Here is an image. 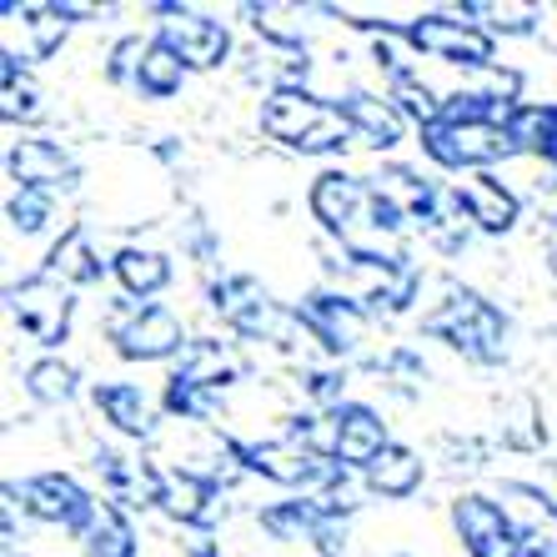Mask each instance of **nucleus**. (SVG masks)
Returning a JSON list of instances; mask_svg holds the SVG:
<instances>
[{"label": "nucleus", "mask_w": 557, "mask_h": 557, "mask_svg": "<svg viewBox=\"0 0 557 557\" xmlns=\"http://www.w3.org/2000/svg\"><path fill=\"white\" fill-rule=\"evenodd\" d=\"M507 131H512L518 146H543L547 151V141H553V131H557V111H518Z\"/></svg>", "instance_id": "24"}, {"label": "nucleus", "mask_w": 557, "mask_h": 557, "mask_svg": "<svg viewBox=\"0 0 557 557\" xmlns=\"http://www.w3.org/2000/svg\"><path fill=\"white\" fill-rule=\"evenodd\" d=\"M503 512H507V522H512V532H518V543L528 547L532 557H557V512L543 497L528 493V487H507Z\"/></svg>", "instance_id": "3"}, {"label": "nucleus", "mask_w": 557, "mask_h": 557, "mask_svg": "<svg viewBox=\"0 0 557 557\" xmlns=\"http://www.w3.org/2000/svg\"><path fill=\"white\" fill-rule=\"evenodd\" d=\"M512 131L503 121H432L428 126V151L447 166H462V161H497V156L512 151Z\"/></svg>", "instance_id": "2"}, {"label": "nucleus", "mask_w": 557, "mask_h": 557, "mask_svg": "<svg viewBox=\"0 0 557 557\" xmlns=\"http://www.w3.org/2000/svg\"><path fill=\"white\" fill-rule=\"evenodd\" d=\"M267 131H272L276 141H292V146H307V151H326V146H337L347 136V111H332V106L311 101V96H297V91H282L272 96L267 106Z\"/></svg>", "instance_id": "1"}, {"label": "nucleus", "mask_w": 557, "mask_h": 557, "mask_svg": "<svg viewBox=\"0 0 557 557\" xmlns=\"http://www.w3.org/2000/svg\"><path fill=\"white\" fill-rule=\"evenodd\" d=\"M30 392H36L40 403H61V397H71V372L55 362H40L30 372Z\"/></svg>", "instance_id": "25"}, {"label": "nucleus", "mask_w": 557, "mask_h": 557, "mask_svg": "<svg viewBox=\"0 0 557 557\" xmlns=\"http://www.w3.org/2000/svg\"><path fill=\"white\" fill-rule=\"evenodd\" d=\"M5 116H26V121H36V116H40L36 91H30L26 81L15 86V71H11V65H5Z\"/></svg>", "instance_id": "26"}, {"label": "nucleus", "mask_w": 557, "mask_h": 557, "mask_svg": "<svg viewBox=\"0 0 557 557\" xmlns=\"http://www.w3.org/2000/svg\"><path fill=\"white\" fill-rule=\"evenodd\" d=\"M457 201H462L467 216L478 221V226H487V232H507V226H512V216H518L512 196H507L497 182H487V176H472V182L457 191Z\"/></svg>", "instance_id": "9"}, {"label": "nucleus", "mask_w": 557, "mask_h": 557, "mask_svg": "<svg viewBox=\"0 0 557 557\" xmlns=\"http://www.w3.org/2000/svg\"><path fill=\"white\" fill-rule=\"evenodd\" d=\"M337 453L347 457V462H367V467H372L376 457L387 453V447H382V422H376L372 412H362V407L337 412Z\"/></svg>", "instance_id": "10"}, {"label": "nucleus", "mask_w": 557, "mask_h": 557, "mask_svg": "<svg viewBox=\"0 0 557 557\" xmlns=\"http://www.w3.org/2000/svg\"><path fill=\"white\" fill-rule=\"evenodd\" d=\"M347 121L351 126H362L372 141H397V111L392 106H376V101H367V96H351L347 101Z\"/></svg>", "instance_id": "21"}, {"label": "nucleus", "mask_w": 557, "mask_h": 557, "mask_svg": "<svg viewBox=\"0 0 557 557\" xmlns=\"http://www.w3.org/2000/svg\"><path fill=\"white\" fill-rule=\"evenodd\" d=\"M96 272H101V267L91 261V247H86V236L71 232L61 247H55V276H71V282H96Z\"/></svg>", "instance_id": "23"}, {"label": "nucleus", "mask_w": 557, "mask_h": 557, "mask_svg": "<svg viewBox=\"0 0 557 557\" xmlns=\"http://www.w3.org/2000/svg\"><path fill=\"white\" fill-rule=\"evenodd\" d=\"M91 553H101V557H126L131 553V532L111 507H96L91 512Z\"/></svg>", "instance_id": "22"}, {"label": "nucleus", "mask_w": 557, "mask_h": 557, "mask_svg": "<svg viewBox=\"0 0 557 557\" xmlns=\"http://www.w3.org/2000/svg\"><path fill=\"white\" fill-rule=\"evenodd\" d=\"M96 403L106 407V417L116 422V428L126 432H146L151 422H146V397L136 387H101L96 392Z\"/></svg>", "instance_id": "19"}, {"label": "nucleus", "mask_w": 557, "mask_h": 557, "mask_svg": "<svg viewBox=\"0 0 557 557\" xmlns=\"http://www.w3.org/2000/svg\"><path fill=\"white\" fill-rule=\"evenodd\" d=\"M412 40L422 51L432 55H447V61H467V65H482L493 55V40L472 30L467 21H447V15H428V21H417Z\"/></svg>", "instance_id": "5"}, {"label": "nucleus", "mask_w": 557, "mask_h": 557, "mask_svg": "<svg viewBox=\"0 0 557 557\" xmlns=\"http://www.w3.org/2000/svg\"><path fill=\"white\" fill-rule=\"evenodd\" d=\"M417 478H422V462H417L412 453H403V447H387V453L367 467V482H372L376 493H387V497L412 493Z\"/></svg>", "instance_id": "14"}, {"label": "nucleus", "mask_w": 557, "mask_h": 557, "mask_svg": "<svg viewBox=\"0 0 557 557\" xmlns=\"http://www.w3.org/2000/svg\"><path fill=\"white\" fill-rule=\"evenodd\" d=\"M11 171L21 176L26 186H55L71 176V166H65V156L55 151V146L46 141H21L11 151Z\"/></svg>", "instance_id": "11"}, {"label": "nucleus", "mask_w": 557, "mask_h": 557, "mask_svg": "<svg viewBox=\"0 0 557 557\" xmlns=\"http://www.w3.org/2000/svg\"><path fill=\"white\" fill-rule=\"evenodd\" d=\"M311 322L322 326V337L332 342V347H357V342H362V317H357L347 301L317 297L311 301Z\"/></svg>", "instance_id": "15"}, {"label": "nucleus", "mask_w": 557, "mask_h": 557, "mask_svg": "<svg viewBox=\"0 0 557 557\" xmlns=\"http://www.w3.org/2000/svg\"><path fill=\"white\" fill-rule=\"evenodd\" d=\"M141 86L151 96H171L176 86H182V55L171 51L166 40H156L151 51L141 55Z\"/></svg>", "instance_id": "18"}, {"label": "nucleus", "mask_w": 557, "mask_h": 557, "mask_svg": "<svg viewBox=\"0 0 557 557\" xmlns=\"http://www.w3.org/2000/svg\"><path fill=\"white\" fill-rule=\"evenodd\" d=\"M472 15H487V21L503 30H522L537 11H532V5H472Z\"/></svg>", "instance_id": "27"}, {"label": "nucleus", "mask_w": 557, "mask_h": 557, "mask_svg": "<svg viewBox=\"0 0 557 557\" xmlns=\"http://www.w3.org/2000/svg\"><path fill=\"white\" fill-rule=\"evenodd\" d=\"M166 46L191 65H216L221 55H226V30H221L216 21H201V15H176L171 11Z\"/></svg>", "instance_id": "7"}, {"label": "nucleus", "mask_w": 557, "mask_h": 557, "mask_svg": "<svg viewBox=\"0 0 557 557\" xmlns=\"http://www.w3.org/2000/svg\"><path fill=\"white\" fill-rule=\"evenodd\" d=\"M65 292L55 282H26L15 286V317L36 332L40 342H61L65 337Z\"/></svg>", "instance_id": "6"}, {"label": "nucleus", "mask_w": 557, "mask_h": 557, "mask_svg": "<svg viewBox=\"0 0 557 557\" xmlns=\"http://www.w3.org/2000/svg\"><path fill=\"white\" fill-rule=\"evenodd\" d=\"M437 332H453L457 347H478V342H497V317L487 307H478V297H453V307L432 317Z\"/></svg>", "instance_id": "8"}, {"label": "nucleus", "mask_w": 557, "mask_h": 557, "mask_svg": "<svg viewBox=\"0 0 557 557\" xmlns=\"http://www.w3.org/2000/svg\"><path fill=\"white\" fill-rule=\"evenodd\" d=\"M547 156H553V161H557V131H553V141H547Z\"/></svg>", "instance_id": "31"}, {"label": "nucleus", "mask_w": 557, "mask_h": 557, "mask_svg": "<svg viewBox=\"0 0 557 557\" xmlns=\"http://www.w3.org/2000/svg\"><path fill=\"white\" fill-rule=\"evenodd\" d=\"M30 507H36L40 518H65V522H81V518H91L96 507H86V497L71 487L65 478H40L26 487Z\"/></svg>", "instance_id": "12"}, {"label": "nucleus", "mask_w": 557, "mask_h": 557, "mask_svg": "<svg viewBox=\"0 0 557 557\" xmlns=\"http://www.w3.org/2000/svg\"><path fill=\"white\" fill-rule=\"evenodd\" d=\"M201 487H196V482H176V487H166V507L171 512H182V518H196V512H201Z\"/></svg>", "instance_id": "28"}, {"label": "nucleus", "mask_w": 557, "mask_h": 557, "mask_svg": "<svg viewBox=\"0 0 557 557\" xmlns=\"http://www.w3.org/2000/svg\"><path fill=\"white\" fill-rule=\"evenodd\" d=\"M121 282H126V292H156V286H166V261L156 257V251H121L116 261Z\"/></svg>", "instance_id": "20"}, {"label": "nucleus", "mask_w": 557, "mask_h": 557, "mask_svg": "<svg viewBox=\"0 0 557 557\" xmlns=\"http://www.w3.org/2000/svg\"><path fill=\"white\" fill-rule=\"evenodd\" d=\"M397 101L412 111V116H432V96H428V86H417V81H397Z\"/></svg>", "instance_id": "29"}, {"label": "nucleus", "mask_w": 557, "mask_h": 557, "mask_svg": "<svg viewBox=\"0 0 557 557\" xmlns=\"http://www.w3.org/2000/svg\"><path fill=\"white\" fill-rule=\"evenodd\" d=\"M11 216L21 221V226H40V221H46V201H40L36 191L15 196V201H11Z\"/></svg>", "instance_id": "30"}, {"label": "nucleus", "mask_w": 557, "mask_h": 557, "mask_svg": "<svg viewBox=\"0 0 557 557\" xmlns=\"http://www.w3.org/2000/svg\"><path fill=\"white\" fill-rule=\"evenodd\" d=\"M311 207H317V216H322L326 226H351V221H357V207H362V186L347 182V176H322Z\"/></svg>", "instance_id": "13"}, {"label": "nucleus", "mask_w": 557, "mask_h": 557, "mask_svg": "<svg viewBox=\"0 0 557 557\" xmlns=\"http://www.w3.org/2000/svg\"><path fill=\"white\" fill-rule=\"evenodd\" d=\"M457 528L467 532V543L482 547L493 543L497 532H507L512 522H507V512L497 503H482V497H467V503H457Z\"/></svg>", "instance_id": "16"}, {"label": "nucleus", "mask_w": 557, "mask_h": 557, "mask_svg": "<svg viewBox=\"0 0 557 557\" xmlns=\"http://www.w3.org/2000/svg\"><path fill=\"white\" fill-rule=\"evenodd\" d=\"M116 342L126 357H166L171 347H182V322L161 307H136L116 322Z\"/></svg>", "instance_id": "4"}, {"label": "nucleus", "mask_w": 557, "mask_h": 557, "mask_svg": "<svg viewBox=\"0 0 557 557\" xmlns=\"http://www.w3.org/2000/svg\"><path fill=\"white\" fill-rule=\"evenodd\" d=\"M251 462L267 472V478L276 482H307L317 467H311L307 453H297V447H282V442H267V447H251Z\"/></svg>", "instance_id": "17"}]
</instances>
